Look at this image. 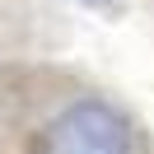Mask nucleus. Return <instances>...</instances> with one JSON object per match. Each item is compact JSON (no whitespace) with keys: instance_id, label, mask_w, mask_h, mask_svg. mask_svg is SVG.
<instances>
[{"instance_id":"obj_1","label":"nucleus","mask_w":154,"mask_h":154,"mask_svg":"<svg viewBox=\"0 0 154 154\" xmlns=\"http://www.w3.org/2000/svg\"><path fill=\"white\" fill-rule=\"evenodd\" d=\"M42 154H131V122L103 98H75L47 122Z\"/></svg>"},{"instance_id":"obj_2","label":"nucleus","mask_w":154,"mask_h":154,"mask_svg":"<svg viewBox=\"0 0 154 154\" xmlns=\"http://www.w3.org/2000/svg\"><path fill=\"white\" fill-rule=\"evenodd\" d=\"M75 5H84V10H112L117 0H75Z\"/></svg>"}]
</instances>
